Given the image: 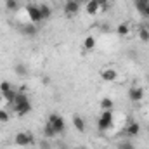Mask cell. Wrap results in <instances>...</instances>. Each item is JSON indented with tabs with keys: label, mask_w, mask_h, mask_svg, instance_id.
Segmentation results:
<instances>
[{
	"label": "cell",
	"mask_w": 149,
	"mask_h": 149,
	"mask_svg": "<svg viewBox=\"0 0 149 149\" xmlns=\"http://www.w3.org/2000/svg\"><path fill=\"white\" fill-rule=\"evenodd\" d=\"M118 149H135V144H132L130 141H121L118 144Z\"/></svg>",
	"instance_id": "22"
},
{
	"label": "cell",
	"mask_w": 149,
	"mask_h": 149,
	"mask_svg": "<svg viewBox=\"0 0 149 149\" xmlns=\"http://www.w3.org/2000/svg\"><path fill=\"white\" fill-rule=\"evenodd\" d=\"M116 33H118L120 37H127V35L130 33V28H128V24H127V23H121V24L116 28Z\"/></svg>",
	"instance_id": "16"
},
{
	"label": "cell",
	"mask_w": 149,
	"mask_h": 149,
	"mask_svg": "<svg viewBox=\"0 0 149 149\" xmlns=\"http://www.w3.org/2000/svg\"><path fill=\"white\" fill-rule=\"evenodd\" d=\"M47 121H49V123H52V127H54V130H56L57 134H63V132L66 130V121H64V118H63V116H59V114H56V113L49 114Z\"/></svg>",
	"instance_id": "3"
},
{
	"label": "cell",
	"mask_w": 149,
	"mask_h": 149,
	"mask_svg": "<svg viewBox=\"0 0 149 149\" xmlns=\"http://www.w3.org/2000/svg\"><path fill=\"white\" fill-rule=\"evenodd\" d=\"M21 31H23L24 35H28V37H33V35H37V26H35L33 23H30V24L23 26V28H21Z\"/></svg>",
	"instance_id": "13"
},
{
	"label": "cell",
	"mask_w": 149,
	"mask_h": 149,
	"mask_svg": "<svg viewBox=\"0 0 149 149\" xmlns=\"http://www.w3.org/2000/svg\"><path fill=\"white\" fill-rule=\"evenodd\" d=\"M43 135L47 137V139H52V137H56L57 135V132L54 130V127H52V123H45V127H43Z\"/></svg>",
	"instance_id": "12"
},
{
	"label": "cell",
	"mask_w": 149,
	"mask_h": 149,
	"mask_svg": "<svg viewBox=\"0 0 149 149\" xmlns=\"http://www.w3.org/2000/svg\"><path fill=\"white\" fill-rule=\"evenodd\" d=\"M40 14H42V19H43V21H45V19H50L52 9H50L49 5H40Z\"/></svg>",
	"instance_id": "15"
},
{
	"label": "cell",
	"mask_w": 149,
	"mask_h": 149,
	"mask_svg": "<svg viewBox=\"0 0 149 149\" xmlns=\"http://www.w3.org/2000/svg\"><path fill=\"white\" fill-rule=\"evenodd\" d=\"M97 3H99L101 10H108L109 9V0H97Z\"/></svg>",
	"instance_id": "25"
},
{
	"label": "cell",
	"mask_w": 149,
	"mask_h": 149,
	"mask_svg": "<svg viewBox=\"0 0 149 149\" xmlns=\"http://www.w3.org/2000/svg\"><path fill=\"white\" fill-rule=\"evenodd\" d=\"M26 12H28V17H30V21H31L33 24L43 21V19H42V14H40V7H37V5H28V7H26Z\"/></svg>",
	"instance_id": "5"
},
{
	"label": "cell",
	"mask_w": 149,
	"mask_h": 149,
	"mask_svg": "<svg viewBox=\"0 0 149 149\" xmlns=\"http://www.w3.org/2000/svg\"><path fill=\"white\" fill-rule=\"evenodd\" d=\"M9 90H12L10 81H2V83H0V92H2V95H3L5 92H9Z\"/></svg>",
	"instance_id": "23"
},
{
	"label": "cell",
	"mask_w": 149,
	"mask_h": 149,
	"mask_svg": "<svg viewBox=\"0 0 149 149\" xmlns=\"http://www.w3.org/2000/svg\"><path fill=\"white\" fill-rule=\"evenodd\" d=\"M0 121H9V113L5 109H0Z\"/></svg>",
	"instance_id": "26"
},
{
	"label": "cell",
	"mask_w": 149,
	"mask_h": 149,
	"mask_svg": "<svg viewBox=\"0 0 149 149\" xmlns=\"http://www.w3.org/2000/svg\"><path fill=\"white\" fill-rule=\"evenodd\" d=\"M116 76H118L116 70H111V68H108V70H102V71H101V78H102L104 81H114V80H116Z\"/></svg>",
	"instance_id": "9"
},
{
	"label": "cell",
	"mask_w": 149,
	"mask_h": 149,
	"mask_svg": "<svg viewBox=\"0 0 149 149\" xmlns=\"http://www.w3.org/2000/svg\"><path fill=\"white\" fill-rule=\"evenodd\" d=\"M85 9H87V12L90 14V16H94V14H97L101 9H99V3H97V0H88L87 2V5H85Z\"/></svg>",
	"instance_id": "10"
},
{
	"label": "cell",
	"mask_w": 149,
	"mask_h": 149,
	"mask_svg": "<svg viewBox=\"0 0 149 149\" xmlns=\"http://www.w3.org/2000/svg\"><path fill=\"white\" fill-rule=\"evenodd\" d=\"M139 132H141V125H139L137 121H132V123L127 125V128H125V134H127L128 137H135V135H139Z\"/></svg>",
	"instance_id": "8"
},
{
	"label": "cell",
	"mask_w": 149,
	"mask_h": 149,
	"mask_svg": "<svg viewBox=\"0 0 149 149\" xmlns=\"http://www.w3.org/2000/svg\"><path fill=\"white\" fill-rule=\"evenodd\" d=\"M73 125L78 132H85V120L80 114H74L73 116Z\"/></svg>",
	"instance_id": "11"
},
{
	"label": "cell",
	"mask_w": 149,
	"mask_h": 149,
	"mask_svg": "<svg viewBox=\"0 0 149 149\" xmlns=\"http://www.w3.org/2000/svg\"><path fill=\"white\" fill-rule=\"evenodd\" d=\"M128 97H130L132 102H141V101L144 99V88H141V87H132V88L128 90Z\"/></svg>",
	"instance_id": "6"
},
{
	"label": "cell",
	"mask_w": 149,
	"mask_h": 149,
	"mask_svg": "<svg viewBox=\"0 0 149 149\" xmlns=\"http://www.w3.org/2000/svg\"><path fill=\"white\" fill-rule=\"evenodd\" d=\"M95 47V38L94 37H87L85 38V42H83V49L85 50H92Z\"/></svg>",
	"instance_id": "17"
},
{
	"label": "cell",
	"mask_w": 149,
	"mask_h": 149,
	"mask_svg": "<svg viewBox=\"0 0 149 149\" xmlns=\"http://www.w3.org/2000/svg\"><path fill=\"white\" fill-rule=\"evenodd\" d=\"M12 108H14V111H16L17 116H24V114H28V113L31 111V102H30L26 92H19L17 90L16 99L12 102Z\"/></svg>",
	"instance_id": "1"
},
{
	"label": "cell",
	"mask_w": 149,
	"mask_h": 149,
	"mask_svg": "<svg viewBox=\"0 0 149 149\" xmlns=\"http://www.w3.org/2000/svg\"><path fill=\"white\" fill-rule=\"evenodd\" d=\"M2 101H3V95H2V92H0V102H2Z\"/></svg>",
	"instance_id": "27"
},
{
	"label": "cell",
	"mask_w": 149,
	"mask_h": 149,
	"mask_svg": "<svg viewBox=\"0 0 149 149\" xmlns=\"http://www.w3.org/2000/svg\"><path fill=\"white\" fill-rule=\"evenodd\" d=\"M16 94H17V90H14V88H12V90H9V92H5V94H3V99H5L9 104H12V102H14V99H16Z\"/></svg>",
	"instance_id": "19"
},
{
	"label": "cell",
	"mask_w": 149,
	"mask_h": 149,
	"mask_svg": "<svg viewBox=\"0 0 149 149\" xmlns=\"http://www.w3.org/2000/svg\"><path fill=\"white\" fill-rule=\"evenodd\" d=\"M101 109L104 111V109H113V101L109 97H104L102 101H101Z\"/></svg>",
	"instance_id": "20"
},
{
	"label": "cell",
	"mask_w": 149,
	"mask_h": 149,
	"mask_svg": "<svg viewBox=\"0 0 149 149\" xmlns=\"http://www.w3.org/2000/svg\"><path fill=\"white\" fill-rule=\"evenodd\" d=\"M78 10H80V2H78V0H68V2L64 3V12H66L68 16H74Z\"/></svg>",
	"instance_id": "7"
},
{
	"label": "cell",
	"mask_w": 149,
	"mask_h": 149,
	"mask_svg": "<svg viewBox=\"0 0 149 149\" xmlns=\"http://www.w3.org/2000/svg\"><path fill=\"white\" fill-rule=\"evenodd\" d=\"M14 71L19 74V76H26V74H28V68H26L23 63H19V64H16V66H14Z\"/></svg>",
	"instance_id": "18"
},
{
	"label": "cell",
	"mask_w": 149,
	"mask_h": 149,
	"mask_svg": "<svg viewBox=\"0 0 149 149\" xmlns=\"http://www.w3.org/2000/svg\"><path fill=\"white\" fill-rule=\"evenodd\" d=\"M113 123H114V114H113V109H104V111L101 113V116H99L97 128H99L101 132H104V130L111 128Z\"/></svg>",
	"instance_id": "2"
},
{
	"label": "cell",
	"mask_w": 149,
	"mask_h": 149,
	"mask_svg": "<svg viewBox=\"0 0 149 149\" xmlns=\"http://www.w3.org/2000/svg\"><path fill=\"white\" fill-rule=\"evenodd\" d=\"M16 144L17 146H21V148H26V146H30V144H33V135L31 134H28V132H19L17 135H16Z\"/></svg>",
	"instance_id": "4"
},
{
	"label": "cell",
	"mask_w": 149,
	"mask_h": 149,
	"mask_svg": "<svg viewBox=\"0 0 149 149\" xmlns=\"http://www.w3.org/2000/svg\"><path fill=\"white\" fill-rule=\"evenodd\" d=\"M139 38H141L142 42H149V30L141 28V30H139Z\"/></svg>",
	"instance_id": "24"
},
{
	"label": "cell",
	"mask_w": 149,
	"mask_h": 149,
	"mask_svg": "<svg viewBox=\"0 0 149 149\" xmlns=\"http://www.w3.org/2000/svg\"><path fill=\"white\" fill-rule=\"evenodd\" d=\"M134 5H135V9L139 10V14L142 16V12H144V9L149 5V0H134Z\"/></svg>",
	"instance_id": "14"
},
{
	"label": "cell",
	"mask_w": 149,
	"mask_h": 149,
	"mask_svg": "<svg viewBox=\"0 0 149 149\" xmlns=\"http://www.w3.org/2000/svg\"><path fill=\"white\" fill-rule=\"evenodd\" d=\"M5 7H7L9 10H16V9L19 7V2H17V0H5Z\"/></svg>",
	"instance_id": "21"
}]
</instances>
